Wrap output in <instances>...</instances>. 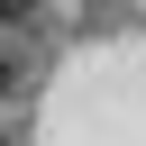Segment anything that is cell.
<instances>
[{"label": "cell", "instance_id": "6da1fadb", "mask_svg": "<svg viewBox=\"0 0 146 146\" xmlns=\"http://www.w3.org/2000/svg\"><path fill=\"white\" fill-rule=\"evenodd\" d=\"M0 18H9V27H18V18H36V0H0Z\"/></svg>", "mask_w": 146, "mask_h": 146}, {"label": "cell", "instance_id": "7a4b0ae2", "mask_svg": "<svg viewBox=\"0 0 146 146\" xmlns=\"http://www.w3.org/2000/svg\"><path fill=\"white\" fill-rule=\"evenodd\" d=\"M9 91H18V55H0V100H9Z\"/></svg>", "mask_w": 146, "mask_h": 146}]
</instances>
